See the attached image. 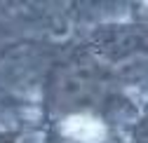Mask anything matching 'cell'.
Segmentation results:
<instances>
[{
  "instance_id": "6da1fadb",
  "label": "cell",
  "mask_w": 148,
  "mask_h": 143,
  "mask_svg": "<svg viewBox=\"0 0 148 143\" xmlns=\"http://www.w3.org/2000/svg\"><path fill=\"white\" fill-rule=\"evenodd\" d=\"M64 131L80 143H101L106 136L103 124L92 115H73L64 122Z\"/></svg>"
}]
</instances>
